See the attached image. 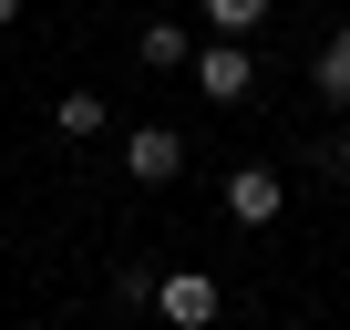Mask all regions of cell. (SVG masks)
<instances>
[{"label": "cell", "instance_id": "6da1fadb", "mask_svg": "<svg viewBox=\"0 0 350 330\" xmlns=\"http://www.w3.org/2000/svg\"><path fill=\"white\" fill-rule=\"evenodd\" d=\"M217 309H227L217 268H196V258L154 268V320H165V330H217Z\"/></svg>", "mask_w": 350, "mask_h": 330}, {"label": "cell", "instance_id": "7a4b0ae2", "mask_svg": "<svg viewBox=\"0 0 350 330\" xmlns=\"http://www.w3.org/2000/svg\"><path fill=\"white\" fill-rule=\"evenodd\" d=\"M186 73H196L206 103H247V93H258V52H247V42H196Z\"/></svg>", "mask_w": 350, "mask_h": 330}, {"label": "cell", "instance_id": "3957f363", "mask_svg": "<svg viewBox=\"0 0 350 330\" xmlns=\"http://www.w3.org/2000/svg\"><path fill=\"white\" fill-rule=\"evenodd\" d=\"M124 176L134 186H175V176H186V134H175V124H134L124 134Z\"/></svg>", "mask_w": 350, "mask_h": 330}, {"label": "cell", "instance_id": "277c9868", "mask_svg": "<svg viewBox=\"0 0 350 330\" xmlns=\"http://www.w3.org/2000/svg\"><path fill=\"white\" fill-rule=\"evenodd\" d=\"M227 217H237V227H278V217H288V176L237 165V176H227Z\"/></svg>", "mask_w": 350, "mask_h": 330}, {"label": "cell", "instance_id": "5b68a950", "mask_svg": "<svg viewBox=\"0 0 350 330\" xmlns=\"http://www.w3.org/2000/svg\"><path fill=\"white\" fill-rule=\"evenodd\" d=\"M134 62H144V73H186V62H196V31H186V21H144V31H134Z\"/></svg>", "mask_w": 350, "mask_h": 330}, {"label": "cell", "instance_id": "8992f818", "mask_svg": "<svg viewBox=\"0 0 350 330\" xmlns=\"http://www.w3.org/2000/svg\"><path fill=\"white\" fill-rule=\"evenodd\" d=\"M309 93H319V103H350V21L309 52Z\"/></svg>", "mask_w": 350, "mask_h": 330}, {"label": "cell", "instance_id": "52a82bcc", "mask_svg": "<svg viewBox=\"0 0 350 330\" xmlns=\"http://www.w3.org/2000/svg\"><path fill=\"white\" fill-rule=\"evenodd\" d=\"M278 11V0H196V21H206V42H247L258 21Z\"/></svg>", "mask_w": 350, "mask_h": 330}, {"label": "cell", "instance_id": "ba28073f", "mask_svg": "<svg viewBox=\"0 0 350 330\" xmlns=\"http://www.w3.org/2000/svg\"><path fill=\"white\" fill-rule=\"evenodd\" d=\"M103 124H113V103H103V93H62V103H52V134H62V144H93Z\"/></svg>", "mask_w": 350, "mask_h": 330}, {"label": "cell", "instance_id": "9c48e42d", "mask_svg": "<svg viewBox=\"0 0 350 330\" xmlns=\"http://www.w3.org/2000/svg\"><path fill=\"white\" fill-rule=\"evenodd\" d=\"M113 299H124V309H144V299H154V268H144V258H124V268H113Z\"/></svg>", "mask_w": 350, "mask_h": 330}, {"label": "cell", "instance_id": "30bf717a", "mask_svg": "<svg viewBox=\"0 0 350 330\" xmlns=\"http://www.w3.org/2000/svg\"><path fill=\"white\" fill-rule=\"evenodd\" d=\"M319 165H329V176H350V124H340V134L319 144Z\"/></svg>", "mask_w": 350, "mask_h": 330}, {"label": "cell", "instance_id": "8fae6325", "mask_svg": "<svg viewBox=\"0 0 350 330\" xmlns=\"http://www.w3.org/2000/svg\"><path fill=\"white\" fill-rule=\"evenodd\" d=\"M21 11H31V0H0V31H11V21H21Z\"/></svg>", "mask_w": 350, "mask_h": 330}]
</instances>
